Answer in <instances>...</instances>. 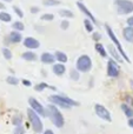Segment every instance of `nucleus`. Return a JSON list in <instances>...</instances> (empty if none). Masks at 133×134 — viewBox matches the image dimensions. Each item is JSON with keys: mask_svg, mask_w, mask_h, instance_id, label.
I'll use <instances>...</instances> for the list:
<instances>
[{"mask_svg": "<svg viewBox=\"0 0 133 134\" xmlns=\"http://www.w3.org/2000/svg\"><path fill=\"white\" fill-rule=\"evenodd\" d=\"M40 60H41V63L48 65V64H53L54 61H56V57H54V54H52V53L45 52V53L41 54V57H40Z\"/></svg>", "mask_w": 133, "mask_h": 134, "instance_id": "nucleus-12", "label": "nucleus"}, {"mask_svg": "<svg viewBox=\"0 0 133 134\" xmlns=\"http://www.w3.org/2000/svg\"><path fill=\"white\" fill-rule=\"evenodd\" d=\"M52 69H53V73L56 74V75L60 76V75H64L66 72V67L64 64L61 63H58V64H54L53 67H52Z\"/></svg>", "mask_w": 133, "mask_h": 134, "instance_id": "nucleus-13", "label": "nucleus"}, {"mask_svg": "<svg viewBox=\"0 0 133 134\" xmlns=\"http://www.w3.org/2000/svg\"><path fill=\"white\" fill-rule=\"evenodd\" d=\"M100 38H101L100 33H94V34H93V39L94 40H100Z\"/></svg>", "mask_w": 133, "mask_h": 134, "instance_id": "nucleus-37", "label": "nucleus"}, {"mask_svg": "<svg viewBox=\"0 0 133 134\" xmlns=\"http://www.w3.org/2000/svg\"><path fill=\"white\" fill-rule=\"evenodd\" d=\"M35 91H37V92H41V91H44L45 88H52V90H56V88L54 87H49L48 85H47V83H45V82H40V83H38L37 86H35Z\"/></svg>", "mask_w": 133, "mask_h": 134, "instance_id": "nucleus-23", "label": "nucleus"}, {"mask_svg": "<svg viewBox=\"0 0 133 134\" xmlns=\"http://www.w3.org/2000/svg\"><path fill=\"white\" fill-rule=\"evenodd\" d=\"M21 121H23V118H21V115H19V114L14 115L13 119H12V122H13L14 126H21Z\"/></svg>", "mask_w": 133, "mask_h": 134, "instance_id": "nucleus-28", "label": "nucleus"}, {"mask_svg": "<svg viewBox=\"0 0 133 134\" xmlns=\"http://www.w3.org/2000/svg\"><path fill=\"white\" fill-rule=\"evenodd\" d=\"M105 28H106V32H107L108 37L111 38V40H112V41H113V44L115 45V48H117V51L119 52L120 54H121V55H123V58H124L125 60L127 61V63H130V59H129V57H127V54L125 53L124 48H123L121 44H120V42H119V40H118L117 35L114 34V32H113V30H112V28H111L108 25H105Z\"/></svg>", "mask_w": 133, "mask_h": 134, "instance_id": "nucleus-4", "label": "nucleus"}, {"mask_svg": "<svg viewBox=\"0 0 133 134\" xmlns=\"http://www.w3.org/2000/svg\"><path fill=\"white\" fill-rule=\"evenodd\" d=\"M108 51H110V53L112 54V57H114V59L115 60H118V61H120L121 59H120V55H119V53H118L117 51L114 49V47L113 46H108Z\"/></svg>", "mask_w": 133, "mask_h": 134, "instance_id": "nucleus-26", "label": "nucleus"}, {"mask_svg": "<svg viewBox=\"0 0 133 134\" xmlns=\"http://www.w3.org/2000/svg\"><path fill=\"white\" fill-rule=\"evenodd\" d=\"M42 4L45 6H58V5H60V1L59 0H44Z\"/></svg>", "mask_w": 133, "mask_h": 134, "instance_id": "nucleus-27", "label": "nucleus"}, {"mask_svg": "<svg viewBox=\"0 0 133 134\" xmlns=\"http://www.w3.org/2000/svg\"><path fill=\"white\" fill-rule=\"evenodd\" d=\"M114 4L119 14H130L133 12V1L131 0H115Z\"/></svg>", "mask_w": 133, "mask_h": 134, "instance_id": "nucleus-6", "label": "nucleus"}, {"mask_svg": "<svg viewBox=\"0 0 133 134\" xmlns=\"http://www.w3.org/2000/svg\"><path fill=\"white\" fill-rule=\"evenodd\" d=\"M2 1H12V0H2Z\"/></svg>", "mask_w": 133, "mask_h": 134, "instance_id": "nucleus-44", "label": "nucleus"}, {"mask_svg": "<svg viewBox=\"0 0 133 134\" xmlns=\"http://www.w3.org/2000/svg\"><path fill=\"white\" fill-rule=\"evenodd\" d=\"M68 26H70V23H68V20H63L60 24V27L61 30H67Z\"/></svg>", "mask_w": 133, "mask_h": 134, "instance_id": "nucleus-34", "label": "nucleus"}, {"mask_svg": "<svg viewBox=\"0 0 133 134\" xmlns=\"http://www.w3.org/2000/svg\"><path fill=\"white\" fill-rule=\"evenodd\" d=\"M27 116H28V120H30V124H31V126H32L33 131H34L35 133L41 132L44 125H42V121H41V119H40V116L38 115L34 111H32L31 108L27 109Z\"/></svg>", "mask_w": 133, "mask_h": 134, "instance_id": "nucleus-3", "label": "nucleus"}, {"mask_svg": "<svg viewBox=\"0 0 133 134\" xmlns=\"http://www.w3.org/2000/svg\"><path fill=\"white\" fill-rule=\"evenodd\" d=\"M131 86H132V88H133V80H131Z\"/></svg>", "mask_w": 133, "mask_h": 134, "instance_id": "nucleus-43", "label": "nucleus"}, {"mask_svg": "<svg viewBox=\"0 0 133 134\" xmlns=\"http://www.w3.org/2000/svg\"><path fill=\"white\" fill-rule=\"evenodd\" d=\"M119 73H120V71H119L118 64L115 63L114 60L110 59L107 63V75L110 76V78H118Z\"/></svg>", "mask_w": 133, "mask_h": 134, "instance_id": "nucleus-9", "label": "nucleus"}, {"mask_svg": "<svg viewBox=\"0 0 133 134\" xmlns=\"http://www.w3.org/2000/svg\"><path fill=\"white\" fill-rule=\"evenodd\" d=\"M2 54H4V58L6 60H11L12 59V52L8 48H2Z\"/></svg>", "mask_w": 133, "mask_h": 134, "instance_id": "nucleus-30", "label": "nucleus"}, {"mask_svg": "<svg viewBox=\"0 0 133 134\" xmlns=\"http://www.w3.org/2000/svg\"><path fill=\"white\" fill-rule=\"evenodd\" d=\"M6 81H7V83H9V85H12V86H16L19 83V79L15 78V76H12V75L7 76Z\"/></svg>", "mask_w": 133, "mask_h": 134, "instance_id": "nucleus-25", "label": "nucleus"}, {"mask_svg": "<svg viewBox=\"0 0 133 134\" xmlns=\"http://www.w3.org/2000/svg\"><path fill=\"white\" fill-rule=\"evenodd\" d=\"M94 111H96V114H97V115H98L99 118H101L103 120L108 121V122H111V121H112V118H111V113L108 112L107 108H105V107L103 106V105L97 104L96 106H94Z\"/></svg>", "mask_w": 133, "mask_h": 134, "instance_id": "nucleus-8", "label": "nucleus"}, {"mask_svg": "<svg viewBox=\"0 0 133 134\" xmlns=\"http://www.w3.org/2000/svg\"><path fill=\"white\" fill-rule=\"evenodd\" d=\"M70 75H71V78H72V80H79L80 75H79V71H77V68L71 69Z\"/></svg>", "mask_w": 133, "mask_h": 134, "instance_id": "nucleus-29", "label": "nucleus"}, {"mask_svg": "<svg viewBox=\"0 0 133 134\" xmlns=\"http://www.w3.org/2000/svg\"><path fill=\"white\" fill-rule=\"evenodd\" d=\"M121 109L123 112H124V114L127 116V118H133V107L129 106L127 104H123L121 105Z\"/></svg>", "mask_w": 133, "mask_h": 134, "instance_id": "nucleus-17", "label": "nucleus"}, {"mask_svg": "<svg viewBox=\"0 0 133 134\" xmlns=\"http://www.w3.org/2000/svg\"><path fill=\"white\" fill-rule=\"evenodd\" d=\"M8 39L12 44H18L23 40V37H21V33L18 32V31H13V32L9 33L8 35Z\"/></svg>", "mask_w": 133, "mask_h": 134, "instance_id": "nucleus-14", "label": "nucleus"}, {"mask_svg": "<svg viewBox=\"0 0 133 134\" xmlns=\"http://www.w3.org/2000/svg\"><path fill=\"white\" fill-rule=\"evenodd\" d=\"M48 101L52 102V105L63 107V108H71V107H73V106H78V105H79L77 101H74L73 99L65 97V95H60V94L49 95Z\"/></svg>", "mask_w": 133, "mask_h": 134, "instance_id": "nucleus-1", "label": "nucleus"}, {"mask_svg": "<svg viewBox=\"0 0 133 134\" xmlns=\"http://www.w3.org/2000/svg\"><path fill=\"white\" fill-rule=\"evenodd\" d=\"M127 25L133 27V16H130V18L127 19Z\"/></svg>", "mask_w": 133, "mask_h": 134, "instance_id": "nucleus-36", "label": "nucleus"}, {"mask_svg": "<svg viewBox=\"0 0 133 134\" xmlns=\"http://www.w3.org/2000/svg\"><path fill=\"white\" fill-rule=\"evenodd\" d=\"M59 14H60L61 16H64V18H73V13L70 9H60Z\"/></svg>", "mask_w": 133, "mask_h": 134, "instance_id": "nucleus-24", "label": "nucleus"}, {"mask_svg": "<svg viewBox=\"0 0 133 134\" xmlns=\"http://www.w3.org/2000/svg\"><path fill=\"white\" fill-rule=\"evenodd\" d=\"M40 9H39V7H37V6H33V7H31V13H33V14H35V13H38Z\"/></svg>", "mask_w": 133, "mask_h": 134, "instance_id": "nucleus-35", "label": "nucleus"}, {"mask_svg": "<svg viewBox=\"0 0 133 134\" xmlns=\"http://www.w3.org/2000/svg\"><path fill=\"white\" fill-rule=\"evenodd\" d=\"M94 48H96V51L98 52V53L100 54L103 58H106V57H107V52H106V49H105V47H104V45H101V44H96Z\"/></svg>", "mask_w": 133, "mask_h": 134, "instance_id": "nucleus-19", "label": "nucleus"}, {"mask_svg": "<svg viewBox=\"0 0 133 134\" xmlns=\"http://www.w3.org/2000/svg\"><path fill=\"white\" fill-rule=\"evenodd\" d=\"M123 35H124V38L126 39V41L133 42V27H131V26L125 27L124 31H123Z\"/></svg>", "mask_w": 133, "mask_h": 134, "instance_id": "nucleus-15", "label": "nucleus"}, {"mask_svg": "<svg viewBox=\"0 0 133 134\" xmlns=\"http://www.w3.org/2000/svg\"><path fill=\"white\" fill-rule=\"evenodd\" d=\"M46 112H47L46 114H48L52 124H53L56 127H58V128L63 127L64 124H65V120H64V116H63V114H61V112L59 111L56 105H48Z\"/></svg>", "mask_w": 133, "mask_h": 134, "instance_id": "nucleus-2", "label": "nucleus"}, {"mask_svg": "<svg viewBox=\"0 0 133 134\" xmlns=\"http://www.w3.org/2000/svg\"><path fill=\"white\" fill-rule=\"evenodd\" d=\"M92 68V60L88 55L82 54L78 58L77 60V71L82 72V73H87Z\"/></svg>", "mask_w": 133, "mask_h": 134, "instance_id": "nucleus-5", "label": "nucleus"}, {"mask_svg": "<svg viewBox=\"0 0 133 134\" xmlns=\"http://www.w3.org/2000/svg\"><path fill=\"white\" fill-rule=\"evenodd\" d=\"M0 20L2 23H9L12 20V15L7 12H0Z\"/></svg>", "mask_w": 133, "mask_h": 134, "instance_id": "nucleus-20", "label": "nucleus"}, {"mask_svg": "<svg viewBox=\"0 0 133 134\" xmlns=\"http://www.w3.org/2000/svg\"><path fill=\"white\" fill-rule=\"evenodd\" d=\"M23 83L25 86H27V87H30V86L32 85V83H31V81L30 80H26V79H25V80H23Z\"/></svg>", "mask_w": 133, "mask_h": 134, "instance_id": "nucleus-38", "label": "nucleus"}, {"mask_svg": "<svg viewBox=\"0 0 133 134\" xmlns=\"http://www.w3.org/2000/svg\"><path fill=\"white\" fill-rule=\"evenodd\" d=\"M24 45H25L26 48L37 49V48H39L40 42L38 41L35 38H33V37H27V38H25V39H24Z\"/></svg>", "mask_w": 133, "mask_h": 134, "instance_id": "nucleus-10", "label": "nucleus"}, {"mask_svg": "<svg viewBox=\"0 0 133 134\" xmlns=\"http://www.w3.org/2000/svg\"><path fill=\"white\" fill-rule=\"evenodd\" d=\"M53 19H54V15L52 13H46L41 15V20H44V21H52Z\"/></svg>", "mask_w": 133, "mask_h": 134, "instance_id": "nucleus-31", "label": "nucleus"}, {"mask_svg": "<svg viewBox=\"0 0 133 134\" xmlns=\"http://www.w3.org/2000/svg\"><path fill=\"white\" fill-rule=\"evenodd\" d=\"M84 26H85V28H86V31L87 32H93V23H92L90 19H85L84 20Z\"/></svg>", "mask_w": 133, "mask_h": 134, "instance_id": "nucleus-22", "label": "nucleus"}, {"mask_svg": "<svg viewBox=\"0 0 133 134\" xmlns=\"http://www.w3.org/2000/svg\"><path fill=\"white\" fill-rule=\"evenodd\" d=\"M54 57H56V60H58L59 63H61V64L67 63V60H68L67 55H66L64 52H60V51H57L56 54H54Z\"/></svg>", "mask_w": 133, "mask_h": 134, "instance_id": "nucleus-18", "label": "nucleus"}, {"mask_svg": "<svg viewBox=\"0 0 133 134\" xmlns=\"http://www.w3.org/2000/svg\"><path fill=\"white\" fill-rule=\"evenodd\" d=\"M0 9H5V5L1 1H0Z\"/></svg>", "mask_w": 133, "mask_h": 134, "instance_id": "nucleus-41", "label": "nucleus"}, {"mask_svg": "<svg viewBox=\"0 0 133 134\" xmlns=\"http://www.w3.org/2000/svg\"><path fill=\"white\" fill-rule=\"evenodd\" d=\"M28 104H30L31 109L34 111L39 116H46V111H45V108L42 107V105L40 104L37 99H34V98H30V99H28Z\"/></svg>", "mask_w": 133, "mask_h": 134, "instance_id": "nucleus-7", "label": "nucleus"}, {"mask_svg": "<svg viewBox=\"0 0 133 134\" xmlns=\"http://www.w3.org/2000/svg\"><path fill=\"white\" fill-rule=\"evenodd\" d=\"M42 134H54V133H53V131L52 130H46Z\"/></svg>", "mask_w": 133, "mask_h": 134, "instance_id": "nucleus-39", "label": "nucleus"}, {"mask_svg": "<svg viewBox=\"0 0 133 134\" xmlns=\"http://www.w3.org/2000/svg\"><path fill=\"white\" fill-rule=\"evenodd\" d=\"M12 27H13L14 31H18V32H21V31L25 30V25H24L21 21H15V23H13Z\"/></svg>", "mask_w": 133, "mask_h": 134, "instance_id": "nucleus-21", "label": "nucleus"}, {"mask_svg": "<svg viewBox=\"0 0 133 134\" xmlns=\"http://www.w3.org/2000/svg\"><path fill=\"white\" fill-rule=\"evenodd\" d=\"M77 6L79 7V9H80V11H81L82 13H84L85 15H86V18H87V19H90V20H91L92 23H96V24H98V23H97V20H96V18H94V15L91 13V12H90V9L87 8V7L85 6V5L82 4L81 1H77Z\"/></svg>", "mask_w": 133, "mask_h": 134, "instance_id": "nucleus-11", "label": "nucleus"}, {"mask_svg": "<svg viewBox=\"0 0 133 134\" xmlns=\"http://www.w3.org/2000/svg\"><path fill=\"white\" fill-rule=\"evenodd\" d=\"M130 100H131V105L133 106V99H130Z\"/></svg>", "mask_w": 133, "mask_h": 134, "instance_id": "nucleus-42", "label": "nucleus"}, {"mask_svg": "<svg viewBox=\"0 0 133 134\" xmlns=\"http://www.w3.org/2000/svg\"><path fill=\"white\" fill-rule=\"evenodd\" d=\"M129 126H130L131 128H133V118H131V119L129 120Z\"/></svg>", "mask_w": 133, "mask_h": 134, "instance_id": "nucleus-40", "label": "nucleus"}, {"mask_svg": "<svg viewBox=\"0 0 133 134\" xmlns=\"http://www.w3.org/2000/svg\"><path fill=\"white\" fill-rule=\"evenodd\" d=\"M21 58L26 61H34V60H37V54L32 51H27L21 54Z\"/></svg>", "mask_w": 133, "mask_h": 134, "instance_id": "nucleus-16", "label": "nucleus"}, {"mask_svg": "<svg viewBox=\"0 0 133 134\" xmlns=\"http://www.w3.org/2000/svg\"><path fill=\"white\" fill-rule=\"evenodd\" d=\"M13 11L15 12V14L19 16V18H23V16H24V12H23V9H21L20 7L14 6V7H13Z\"/></svg>", "mask_w": 133, "mask_h": 134, "instance_id": "nucleus-32", "label": "nucleus"}, {"mask_svg": "<svg viewBox=\"0 0 133 134\" xmlns=\"http://www.w3.org/2000/svg\"><path fill=\"white\" fill-rule=\"evenodd\" d=\"M25 133V130L21 126H15V130H14V134H24Z\"/></svg>", "mask_w": 133, "mask_h": 134, "instance_id": "nucleus-33", "label": "nucleus"}]
</instances>
